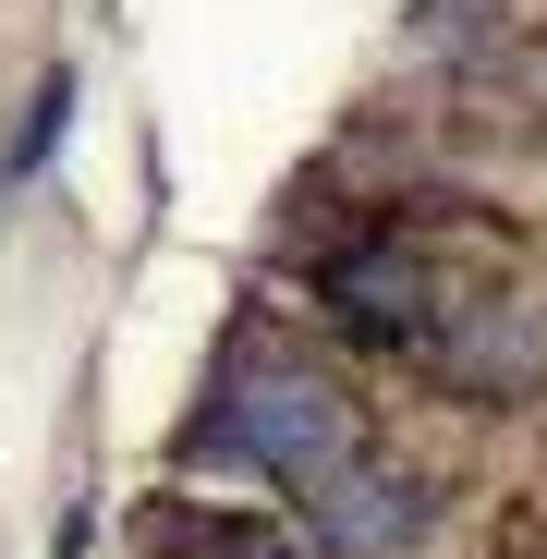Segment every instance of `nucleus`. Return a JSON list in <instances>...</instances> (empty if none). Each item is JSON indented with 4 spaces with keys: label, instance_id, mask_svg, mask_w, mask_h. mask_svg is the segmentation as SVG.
Here are the masks:
<instances>
[{
    "label": "nucleus",
    "instance_id": "obj_1",
    "mask_svg": "<svg viewBox=\"0 0 547 559\" xmlns=\"http://www.w3.org/2000/svg\"><path fill=\"white\" fill-rule=\"evenodd\" d=\"M195 438L219 450V462H255L281 499H341L365 462V414H353V390L341 378H317V365L293 353V341H231V365H219V390H207V414H195Z\"/></svg>",
    "mask_w": 547,
    "mask_h": 559
}]
</instances>
